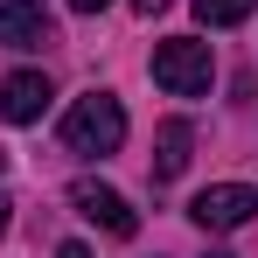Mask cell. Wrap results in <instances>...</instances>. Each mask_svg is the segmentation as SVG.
<instances>
[{
	"mask_svg": "<svg viewBox=\"0 0 258 258\" xmlns=\"http://www.w3.org/2000/svg\"><path fill=\"white\" fill-rule=\"evenodd\" d=\"M63 147L84 154V161L119 154V147H126V105H119L112 91H84V98L63 112Z\"/></svg>",
	"mask_w": 258,
	"mask_h": 258,
	"instance_id": "6da1fadb",
	"label": "cell"
},
{
	"mask_svg": "<svg viewBox=\"0 0 258 258\" xmlns=\"http://www.w3.org/2000/svg\"><path fill=\"white\" fill-rule=\"evenodd\" d=\"M154 84L168 91V98H203V91L216 84L210 42H196V35H168V42H154Z\"/></svg>",
	"mask_w": 258,
	"mask_h": 258,
	"instance_id": "7a4b0ae2",
	"label": "cell"
},
{
	"mask_svg": "<svg viewBox=\"0 0 258 258\" xmlns=\"http://www.w3.org/2000/svg\"><path fill=\"white\" fill-rule=\"evenodd\" d=\"M251 216H258V188H244V181H216V188H203V196L188 203V223H196V230H210V237L244 230Z\"/></svg>",
	"mask_w": 258,
	"mask_h": 258,
	"instance_id": "3957f363",
	"label": "cell"
},
{
	"mask_svg": "<svg viewBox=\"0 0 258 258\" xmlns=\"http://www.w3.org/2000/svg\"><path fill=\"white\" fill-rule=\"evenodd\" d=\"M70 203H77V216H84V223H98L105 237H133V230H140L133 203L119 196V188H105V181H70Z\"/></svg>",
	"mask_w": 258,
	"mask_h": 258,
	"instance_id": "277c9868",
	"label": "cell"
},
{
	"mask_svg": "<svg viewBox=\"0 0 258 258\" xmlns=\"http://www.w3.org/2000/svg\"><path fill=\"white\" fill-rule=\"evenodd\" d=\"M49 98H56V91H49L42 70H14V77L0 84V119H7V126H35L49 112Z\"/></svg>",
	"mask_w": 258,
	"mask_h": 258,
	"instance_id": "5b68a950",
	"label": "cell"
},
{
	"mask_svg": "<svg viewBox=\"0 0 258 258\" xmlns=\"http://www.w3.org/2000/svg\"><path fill=\"white\" fill-rule=\"evenodd\" d=\"M49 7L42 0H0V42L7 49H42L49 42Z\"/></svg>",
	"mask_w": 258,
	"mask_h": 258,
	"instance_id": "8992f818",
	"label": "cell"
},
{
	"mask_svg": "<svg viewBox=\"0 0 258 258\" xmlns=\"http://www.w3.org/2000/svg\"><path fill=\"white\" fill-rule=\"evenodd\" d=\"M188 147H196L188 119H161V133H154V181H174L188 168Z\"/></svg>",
	"mask_w": 258,
	"mask_h": 258,
	"instance_id": "52a82bcc",
	"label": "cell"
},
{
	"mask_svg": "<svg viewBox=\"0 0 258 258\" xmlns=\"http://www.w3.org/2000/svg\"><path fill=\"white\" fill-rule=\"evenodd\" d=\"M251 7L258 0H196V21H203V28H237Z\"/></svg>",
	"mask_w": 258,
	"mask_h": 258,
	"instance_id": "ba28073f",
	"label": "cell"
},
{
	"mask_svg": "<svg viewBox=\"0 0 258 258\" xmlns=\"http://www.w3.org/2000/svg\"><path fill=\"white\" fill-rule=\"evenodd\" d=\"M56 258H91V244H77V237H70V244H56Z\"/></svg>",
	"mask_w": 258,
	"mask_h": 258,
	"instance_id": "9c48e42d",
	"label": "cell"
},
{
	"mask_svg": "<svg viewBox=\"0 0 258 258\" xmlns=\"http://www.w3.org/2000/svg\"><path fill=\"white\" fill-rule=\"evenodd\" d=\"M70 7H77V14H98V7H112V0H70Z\"/></svg>",
	"mask_w": 258,
	"mask_h": 258,
	"instance_id": "30bf717a",
	"label": "cell"
},
{
	"mask_svg": "<svg viewBox=\"0 0 258 258\" xmlns=\"http://www.w3.org/2000/svg\"><path fill=\"white\" fill-rule=\"evenodd\" d=\"M133 7H140V14H154V7H168V0H133Z\"/></svg>",
	"mask_w": 258,
	"mask_h": 258,
	"instance_id": "8fae6325",
	"label": "cell"
},
{
	"mask_svg": "<svg viewBox=\"0 0 258 258\" xmlns=\"http://www.w3.org/2000/svg\"><path fill=\"white\" fill-rule=\"evenodd\" d=\"M7 210H14V203H7V196H0V237H7Z\"/></svg>",
	"mask_w": 258,
	"mask_h": 258,
	"instance_id": "7c38bea8",
	"label": "cell"
},
{
	"mask_svg": "<svg viewBox=\"0 0 258 258\" xmlns=\"http://www.w3.org/2000/svg\"><path fill=\"white\" fill-rule=\"evenodd\" d=\"M210 258H230V251H210Z\"/></svg>",
	"mask_w": 258,
	"mask_h": 258,
	"instance_id": "4fadbf2b",
	"label": "cell"
},
{
	"mask_svg": "<svg viewBox=\"0 0 258 258\" xmlns=\"http://www.w3.org/2000/svg\"><path fill=\"white\" fill-rule=\"evenodd\" d=\"M0 168H7V154H0Z\"/></svg>",
	"mask_w": 258,
	"mask_h": 258,
	"instance_id": "5bb4252c",
	"label": "cell"
}]
</instances>
